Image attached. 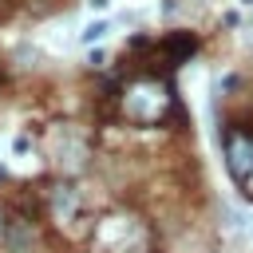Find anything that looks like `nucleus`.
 <instances>
[{
	"label": "nucleus",
	"instance_id": "nucleus-1",
	"mask_svg": "<svg viewBox=\"0 0 253 253\" xmlns=\"http://www.w3.org/2000/svg\"><path fill=\"white\" fill-rule=\"evenodd\" d=\"M123 119L134 123V126H154L166 119L174 95H170V83L158 79V75H134L126 87H123Z\"/></svg>",
	"mask_w": 253,
	"mask_h": 253
},
{
	"label": "nucleus",
	"instance_id": "nucleus-2",
	"mask_svg": "<svg viewBox=\"0 0 253 253\" xmlns=\"http://www.w3.org/2000/svg\"><path fill=\"white\" fill-rule=\"evenodd\" d=\"M221 154H225V170L237 186H253V130L229 126L221 138Z\"/></svg>",
	"mask_w": 253,
	"mask_h": 253
},
{
	"label": "nucleus",
	"instance_id": "nucleus-3",
	"mask_svg": "<svg viewBox=\"0 0 253 253\" xmlns=\"http://www.w3.org/2000/svg\"><path fill=\"white\" fill-rule=\"evenodd\" d=\"M47 202H51V217H55L59 225H63V221H71V217L79 213V190H75L71 182H59V186L51 190V198H47Z\"/></svg>",
	"mask_w": 253,
	"mask_h": 253
},
{
	"label": "nucleus",
	"instance_id": "nucleus-4",
	"mask_svg": "<svg viewBox=\"0 0 253 253\" xmlns=\"http://www.w3.org/2000/svg\"><path fill=\"white\" fill-rule=\"evenodd\" d=\"M111 28H107V20H95V24H87L83 28V43H95V40H103Z\"/></svg>",
	"mask_w": 253,
	"mask_h": 253
},
{
	"label": "nucleus",
	"instance_id": "nucleus-5",
	"mask_svg": "<svg viewBox=\"0 0 253 253\" xmlns=\"http://www.w3.org/2000/svg\"><path fill=\"white\" fill-rule=\"evenodd\" d=\"M87 4H91V12H107V4H111V0H87Z\"/></svg>",
	"mask_w": 253,
	"mask_h": 253
},
{
	"label": "nucleus",
	"instance_id": "nucleus-6",
	"mask_svg": "<svg viewBox=\"0 0 253 253\" xmlns=\"http://www.w3.org/2000/svg\"><path fill=\"white\" fill-rule=\"evenodd\" d=\"M8 237V217H4V210H0V241Z\"/></svg>",
	"mask_w": 253,
	"mask_h": 253
},
{
	"label": "nucleus",
	"instance_id": "nucleus-7",
	"mask_svg": "<svg viewBox=\"0 0 253 253\" xmlns=\"http://www.w3.org/2000/svg\"><path fill=\"white\" fill-rule=\"evenodd\" d=\"M241 4H245V8H253V0H241Z\"/></svg>",
	"mask_w": 253,
	"mask_h": 253
}]
</instances>
